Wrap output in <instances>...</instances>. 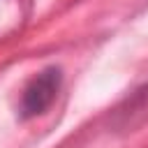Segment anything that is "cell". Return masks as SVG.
<instances>
[{"mask_svg": "<svg viewBox=\"0 0 148 148\" xmlns=\"http://www.w3.org/2000/svg\"><path fill=\"white\" fill-rule=\"evenodd\" d=\"M60 81H62V74H60V67H46L42 69L23 90L21 95V118H35L39 113H44L51 102L56 99L58 90H60Z\"/></svg>", "mask_w": 148, "mask_h": 148, "instance_id": "cell-1", "label": "cell"}, {"mask_svg": "<svg viewBox=\"0 0 148 148\" xmlns=\"http://www.w3.org/2000/svg\"><path fill=\"white\" fill-rule=\"evenodd\" d=\"M148 120V83L141 86L139 90H134L118 109H116V118L113 123L120 130H130V127H139L141 123Z\"/></svg>", "mask_w": 148, "mask_h": 148, "instance_id": "cell-2", "label": "cell"}]
</instances>
